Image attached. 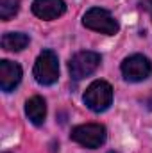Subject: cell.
<instances>
[{
  "mask_svg": "<svg viewBox=\"0 0 152 153\" xmlns=\"http://www.w3.org/2000/svg\"><path fill=\"white\" fill-rule=\"evenodd\" d=\"M84 105L93 112H104L113 103V87L106 80H95L88 85L84 96Z\"/></svg>",
  "mask_w": 152,
  "mask_h": 153,
  "instance_id": "6da1fadb",
  "label": "cell"
},
{
  "mask_svg": "<svg viewBox=\"0 0 152 153\" xmlns=\"http://www.w3.org/2000/svg\"><path fill=\"white\" fill-rule=\"evenodd\" d=\"M70 139L77 144H81L82 148L97 150L106 143L108 130L100 123H86V125H79L75 128H72Z\"/></svg>",
  "mask_w": 152,
  "mask_h": 153,
  "instance_id": "7a4b0ae2",
  "label": "cell"
},
{
  "mask_svg": "<svg viewBox=\"0 0 152 153\" xmlns=\"http://www.w3.org/2000/svg\"><path fill=\"white\" fill-rule=\"evenodd\" d=\"M82 25L90 30H95V32H100L106 36H114L120 30V25L114 20V16L102 7L88 9L82 16Z\"/></svg>",
  "mask_w": 152,
  "mask_h": 153,
  "instance_id": "3957f363",
  "label": "cell"
},
{
  "mask_svg": "<svg viewBox=\"0 0 152 153\" xmlns=\"http://www.w3.org/2000/svg\"><path fill=\"white\" fill-rule=\"evenodd\" d=\"M32 75L36 78V82L41 85H52L57 82L59 78V61L56 52L52 50H43L38 55L36 62H34V70Z\"/></svg>",
  "mask_w": 152,
  "mask_h": 153,
  "instance_id": "277c9868",
  "label": "cell"
},
{
  "mask_svg": "<svg viewBox=\"0 0 152 153\" xmlns=\"http://www.w3.org/2000/svg\"><path fill=\"white\" fill-rule=\"evenodd\" d=\"M100 62H102L100 53L91 52V50H82V52H77L70 59L68 70H70V75L74 80H82L91 73H95L97 68L100 66Z\"/></svg>",
  "mask_w": 152,
  "mask_h": 153,
  "instance_id": "5b68a950",
  "label": "cell"
},
{
  "mask_svg": "<svg viewBox=\"0 0 152 153\" xmlns=\"http://www.w3.org/2000/svg\"><path fill=\"white\" fill-rule=\"evenodd\" d=\"M120 71L127 82H143L152 73V62L149 61V57L141 53H134L123 59Z\"/></svg>",
  "mask_w": 152,
  "mask_h": 153,
  "instance_id": "8992f818",
  "label": "cell"
},
{
  "mask_svg": "<svg viewBox=\"0 0 152 153\" xmlns=\"http://www.w3.org/2000/svg\"><path fill=\"white\" fill-rule=\"evenodd\" d=\"M22 82V68L13 61H0V89L4 93H11Z\"/></svg>",
  "mask_w": 152,
  "mask_h": 153,
  "instance_id": "52a82bcc",
  "label": "cell"
},
{
  "mask_svg": "<svg viewBox=\"0 0 152 153\" xmlns=\"http://www.w3.org/2000/svg\"><path fill=\"white\" fill-rule=\"evenodd\" d=\"M66 11L65 0H34L32 2V13L39 20H56L63 16Z\"/></svg>",
  "mask_w": 152,
  "mask_h": 153,
  "instance_id": "ba28073f",
  "label": "cell"
},
{
  "mask_svg": "<svg viewBox=\"0 0 152 153\" xmlns=\"http://www.w3.org/2000/svg\"><path fill=\"white\" fill-rule=\"evenodd\" d=\"M25 114L32 125H43L47 117V103L41 96H32L25 102Z\"/></svg>",
  "mask_w": 152,
  "mask_h": 153,
  "instance_id": "9c48e42d",
  "label": "cell"
},
{
  "mask_svg": "<svg viewBox=\"0 0 152 153\" xmlns=\"http://www.w3.org/2000/svg\"><path fill=\"white\" fill-rule=\"evenodd\" d=\"M29 45V36L23 32H5L2 36V48L7 52H22Z\"/></svg>",
  "mask_w": 152,
  "mask_h": 153,
  "instance_id": "30bf717a",
  "label": "cell"
},
{
  "mask_svg": "<svg viewBox=\"0 0 152 153\" xmlns=\"http://www.w3.org/2000/svg\"><path fill=\"white\" fill-rule=\"evenodd\" d=\"M20 11V0H0V20L9 22Z\"/></svg>",
  "mask_w": 152,
  "mask_h": 153,
  "instance_id": "8fae6325",
  "label": "cell"
},
{
  "mask_svg": "<svg viewBox=\"0 0 152 153\" xmlns=\"http://www.w3.org/2000/svg\"><path fill=\"white\" fill-rule=\"evenodd\" d=\"M141 7H143L145 11H149L150 20H152V0H143V2H141Z\"/></svg>",
  "mask_w": 152,
  "mask_h": 153,
  "instance_id": "7c38bea8",
  "label": "cell"
}]
</instances>
